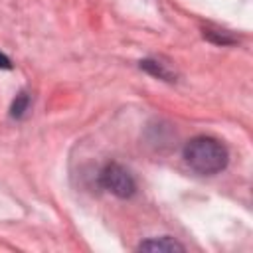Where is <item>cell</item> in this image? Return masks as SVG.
Masks as SVG:
<instances>
[{"label":"cell","mask_w":253,"mask_h":253,"mask_svg":"<svg viewBox=\"0 0 253 253\" xmlns=\"http://www.w3.org/2000/svg\"><path fill=\"white\" fill-rule=\"evenodd\" d=\"M184 158L198 174H217L227 166V148L211 136H196L184 146Z\"/></svg>","instance_id":"1"},{"label":"cell","mask_w":253,"mask_h":253,"mask_svg":"<svg viewBox=\"0 0 253 253\" xmlns=\"http://www.w3.org/2000/svg\"><path fill=\"white\" fill-rule=\"evenodd\" d=\"M101 184L105 190H109L111 194H115L119 198H130L136 190V184H134V178L130 176V172L117 162L107 164L103 168Z\"/></svg>","instance_id":"2"},{"label":"cell","mask_w":253,"mask_h":253,"mask_svg":"<svg viewBox=\"0 0 253 253\" xmlns=\"http://www.w3.org/2000/svg\"><path fill=\"white\" fill-rule=\"evenodd\" d=\"M138 251H184V245H180L172 237H160V239L142 241L138 245Z\"/></svg>","instance_id":"3"},{"label":"cell","mask_w":253,"mask_h":253,"mask_svg":"<svg viewBox=\"0 0 253 253\" xmlns=\"http://www.w3.org/2000/svg\"><path fill=\"white\" fill-rule=\"evenodd\" d=\"M140 67H144V69H148L150 73H154V75H158V77H170V73L164 69V65L162 63H156V61H142L140 63Z\"/></svg>","instance_id":"4"},{"label":"cell","mask_w":253,"mask_h":253,"mask_svg":"<svg viewBox=\"0 0 253 253\" xmlns=\"http://www.w3.org/2000/svg\"><path fill=\"white\" fill-rule=\"evenodd\" d=\"M28 109V97L22 93L16 101H14V105H12V115L14 117H22V113Z\"/></svg>","instance_id":"5"},{"label":"cell","mask_w":253,"mask_h":253,"mask_svg":"<svg viewBox=\"0 0 253 253\" xmlns=\"http://www.w3.org/2000/svg\"><path fill=\"white\" fill-rule=\"evenodd\" d=\"M10 67H12L10 59H8L6 55H2V53H0V69H10Z\"/></svg>","instance_id":"6"}]
</instances>
